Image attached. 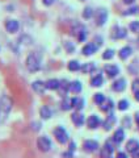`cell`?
Wrapping results in <instances>:
<instances>
[{"instance_id":"19","label":"cell","mask_w":139,"mask_h":158,"mask_svg":"<svg viewBox=\"0 0 139 158\" xmlns=\"http://www.w3.org/2000/svg\"><path fill=\"white\" fill-rule=\"evenodd\" d=\"M138 148H139V141L135 140V138H131V140H129L127 144H126V152H129L131 154V153L134 150H137Z\"/></svg>"},{"instance_id":"29","label":"cell","mask_w":139,"mask_h":158,"mask_svg":"<svg viewBox=\"0 0 139 158\" xmlns=\"http://www.w3.org/2000/svg\"><path fill=\"white\" fill-rule=\"evenodd\" d=\"M67 67H68L70 71H77V70H80V69H81L80 63H79L77 61H70Z\"/></svg>"},{"instance_id":"49","label":"cell","mask_w":139,"mask_h":158,"mask_svg":"<svg viewBox=\"0 0 139 158\" xmlns=\"http://www.w3.org/2000/svg\"><path fill=\"white\" fill-rule=\"evenodd\" d=\"M138 44H139V38H138Z\"/></svg>"},{"instance_id":"45","label":"cell","mask_w":139,"mask_h":158,"mask_svg":"<svg viewBox=\"0 0 139 158\" xmlns=\"http://www.w3.org/2000/svg\"><path fill=\"white\" fill-rule=\"evenodd\" d=\"M135 121H137V125H138V129H139V112L135 113Z\"/></svg>"},{"instance_id":"34","label":"cell","mask_w":139,"mask_h":158,"mask_svg":"<svg viewBox=\"0 0 139 158\" xmlns=\"http://www.w3.org/2000/svg\"><path fill=\"white\" fill-rule=\"evenodd\" d=\"M129 28H130V31L134 32V33H139V21H133L130 25H129Z\"/></svg>"},{"instance_id":"8","label":"cell","mask_w":139,"mask_h":158,"mask_svg":"<svg viewBox=\"0 0 139 158\" xmlns=\"http://www.w3.org/2000/svg\"><path fill=\"white\" fill-rule=\"evenodd\" d=\"M106 20H108V12H106V9H98V11L96 12V24L98 27H101L104 25V24L106 23Z\"/></svg>"},{"instance_id":"3","label":"cell","mask_w":139,"mask_h":158,"mask_svg":"<svg viewBox=\"0 0 139 158\" xmlns=\"http://www.w3.org/2000/svg\"><path fill=\"white\" fill-rule=\"evenodd\" d=\"M54 136H55L59 144H66L68 141V133L63 127H57L55 129H54Z\"/></svg>"},{"instance_id":"35","label":"cell","mask_w":139,"mask_h":158,"mask_svg":"<svg viewBox=\"0 0 139 158\" xmlns=\"http://www.w3.org/2000/svg\"><path fill=\"white\" fill-rule=\"evenodd\" d=\"M93 16V11H92V8H85L84 9V12H83V17L84 19H91Z\"/></svg>"},{"instance_id":"17","label":"cell","mask_w":139,"mask_h":158,"mask_svg":"<svg viewBox=\"0 0 139 158\" xmlns=\"http://www.w3.org/2000/svg\"><path fill=\"white\" fill-rule=\"evenodd\" d=\"M114 124H116V116H114L113 113H109V116L106 117V120L102 123L104 129H105V131H110Z\"/></svg>"},{"instance_id":"11","label":"cell","mask_w":139,"mask_h":158,"mask_svg":"<svg viewBox=\"0 0 139 158\" xmlns=\"http://www.w3.org/2000/svg\"><path fill=\"white\" fill-rule=\"evenodd\" d=\"M104 70H105L106 75L109 78H114L120 74V67H118L117 65H106L105 67H104Z\"/></svg>"},{"instance_id":"16","label":"cell","mask_w":139,"mask_h":158,"mask_svg":"<svg viewBox=\"0 0 139 158\" xmlns=\"http://www.w3.org/2000/svg\"><path fill=\"white\" fill-rule=\"evenodd\" d=\"M112 140H113L114 144H118V145H120L121 142L125 140V132H123L122 128H120V129H117L116 132H114V135H113V138H112Z\"/></svg>"},{"instance_id":"22","label":"cell","mask_w":139,"mask_h":158,"mask_svg":"<svg viewBox=\"0 0 139 158\" xmlns=\"http://www.w3.org/2000/svg\"><path fill=\"white\" fill-rule=\"evenodd\" d=\"M113 100L112 99H105V102L102 103V104H100V110L104 111V112H109L113 110Z\"/></svg>"},{"instance_id":"15","label":"cell","mask_w":139,"mask_h":158,"mask_svg":"<svg viewBox=\"0 0 139 158\" xmlns=\"http://www.w3.org/2000/svg\"><path fill=\"white\" fill-rule=\"evenodd\" d=\"M71 120H72V123H73V124H75L76 127H81L84 123H85L84 115H81V113H79V112L72 113V115H71Z\"/></svg>"},{"instance_id":"48","label":"cell","mask_w":139,"mask_h":158,"mask_svg":"<svg viewBox=\"0 0 139 158\" xmlns=\"http://www.w3.org/2000/svg\"><path fill=\"white\" fill-rule=\"evenodd\" d=\"M106 158H113V157H112V156H110V157H106Z\"/></svg>"},{"instance_id":"20","label":"cell","mask_w":139,"mask_h":158,"mask_svg":"<svg viewBox=\"0 0 139 158\" xmlns=\"http://www.w3.org/2000/svg\"><path fill=\"white\" fill-rule=\"evenodd\" d=\"M45 85H46L47 90H58L61 81H58V79H49L47 82H45Z\"/></svg>"},{"instance_id":"4","label":"cell","mask_w":139,"mask_h":158,"mask_svg":"<svg viewBox=\"0 0 139 158\" xmlns=\"http://www.w3.org/2000/svg\"><path fill=\"white\" fill-rule=\"evenodd\" d=\"M37 148L41 152L43 153H46L51 149V141H50V138H47L46 136H41V137H38V140H37Z\"/></svg>"},{"instance_id":"28","label":"cell","mask_w":139,"mask_h":158,"mask_svg":"<svg viewBox=\"0 0 139 158\" xmlns=\"http://www.w3.org/2000/svg\"><path fill=\"white\" fill-rule=\"evenodd\" d=\"M80 70H81L84 74H89V73H92V71L96 70V65H95L93 62H89V63H85V65H83Z\"/></svg>"},{"instance_id":"26","label":"cell","mask_w":139,"mask_h":158,"mask_svg":"<svg viewBox=\"0 0 139 158\" xmlns=\"http://www.w3.org/2000/svg\"><path fill=\"white\" fill-rule=\"evenodd\" d=\"M102 83H104V78H102V75H95L92 79H91V86H93V87H101L102 86Z\"/></svg>"},{"instance_id":"36","label":"cell","mask_w":139,"mask_h":158,"mask_svg":"<svg viewBox=\"0 0 139 158\" xmlns=\"http://www.w3.org/2000/svg\"><path fill=\"white\" fill-rule=\"evenodd\" d=\"M64 48H66V50L68 53H72L75 50V46H73V44H71V42H64Z\"/></svg>"},{"instance_id":"32","label":"cell","mask_w":139,"mask_h":158,"mask_svg":"<svg viewBox=\"0 0 139 158\" xmlns=\"http://www.w3.org/2000/svg\"><path fill=\"white\" fill-rule=\"evenodd\" d=\"M113 57H114V50L113 49H106V50L104 52V54H102L104 59H112Z\"/></svg>"},{"instance_id":"46","label":"cell","mask_w":139,"mask_h":158,"mask_svg":"<svg viewBox=\"0 0 139 158\" xmlns=\"http://www.w3.org/2000/svg\"><path fill=\"white\" fill-rule=\"evenodd\" d=\"M134 94H135V95H134V96H135V100L139 102V91L138 92H134Z\"/></svg>"},{"instance_id":"2","label":"cell","mask_w":139,"mask_h":158,"mask_svg":"<svg viewBox=\"0 0 139 158\" xmlns=\"http://www.w3.org/2000/svg\"><path fill=\"white\" fill-rule=\"evenodd\" d=\"M26 67L30 73H36L38 71L39 69H41V62H39L38 57L36 56V54H29L28 58H26Z\"/></svg>"},{"instance_id":"5","label":"cell","mask_w":139,"mask_h":158,"mask_svg":"<svg viewBox=\"0 0 139 158\" xmlns=\"http://www.w3.org/2000/svg\"><path fill=\"white\" fill-rule=\"evenodd\" d=\"M98 142L95 141V140H87V141H84V144H83V149L85 153H95L98 150Z\"/></svg>"},{"instance_id":"38","label":"cell","mask_w":139,"mask_h":158,"mask_svg":"<svg viewBox=\"0 0 139 158\" xmlns=\"http://www.w3.org/2000/svg\"><path fill=\"white\" fill-rule=\"evenodd\" d=\"M93 44H95V45H97L98 48H100V46L102 45V38H101L100 36H97V37H95V40H93Z\"/></svg>"},{"instance_id":"31","label":"cell","mask_w":139,"mask_h":158,"mask_svg":"<svg viewBox=\"0 0 139 158\" xmlns=\"http://www.w3.org/2000/svg\"><path fill=\"white\" fill-rule=\"evenodd\" d=\"M105 99H106V98L104 96V94H100V92H98V94H96V95H95V98H93V100H95L96 104L100 106V104H102V103L105 102Z\"/></svg>"},{"instance_id":"43","label":"cell","mask_w":139,"mask_h":158,"mask_svg":"<svg viewBox=\"0 0 139 158\" xmlns=\"http://www.w3.org/2000/svg\"><path fill=\"white\" fill-rule=\"evenodd\" d=\"M116 158H127V156H126V153H123V152H120L117 154V157Z\"/></svg>"},{"instance_id":"47","label":"cell","mask_w":139,"mask_h":158,"mask_svg":"<svg viewBox=\"0 0 139 158\" xmlns=\"http://www.w3.org/2000/svg\"><path fill=\"white\" fill-rule=\"evenodd\" d=\"M123 2H125L126 4H133L134 2H135V0H123Z\"/></svg>"},{"instance_id":"40","label":"cell","mask_w":139,"mask_h":158,"mask_svg":"<svg viewBox=\"0 0 139 158\" xmlns=\"http://www.w3.org/2000/svg\"><path fill=\"white\" fill-rule=\"evenodd\" d=\"M137 11H138V8L133 7V8H130V9H127L126 12H123V15H134V13H137Z\"/></svg>"},{"instance_id":"33","label":"cell","mask_w":139,"mask_h":158,"mask_svg":"<svg viewBox=\"0 0 139 158\" xmlns=\"http://www.w3.org/2000/svg\"><path fill=\"white\" fill-rule=\"evenodd\" d=\"M127 108H129V102L127 100L123 99V100L118 102V110H120V111H126Z\"/></svg>"},{"instance_id":"39","label":"cell","mask_w":139,"mask_h":158,"mask_svg":"<svg viewBox=\"0 0 139 158\" xmlns=\"http://www.w3.org/2000/svg\"><path fill=\"white\" fill-rule=\"evenodd\" d=\"M63 158H73V152L71 150H67V152H64L63 154H62Z\"/></svg>"},{"instance_id":"44","label":"cell","mask_w":139,"mask_h":158,"mask_svg":"<svg viewBox=\"0 0 139 158\" xmlns=\"http://www.w3.org/2000/svg\"><path fill=\"white\" fill-rule=\"evenodd\" d=\"M53 3H54V0H43V4H45V6H51Z\"/></svg>"},{"instance_id":"14","label":"cell","mask_w":139,"mask_h":158,"mask_svg":"<svg viewBox=\"0 0 139 158\" xmlns=\"http://www.w3.org/2000/svg\"><path fill=\"white\" fill-rule=\"evenodd\" d=\"M97 49H98V46L95 45L93 42H91V44H87V45L83 48L81 53L84 54V56H92V54H95L97 52Z\"/></svg>"},{"instance_id":"25","label":"cell","mask_w":139,"mask_h":158,"mask_svg":"<svg viewBox=\"0 0 139 158\" xmlns=\"http://www.w3.org/2000/svg\"><path fill=\"white\" fill-rule=\"evenodd\" d=\"M81 83L79 81H73L71 85H70V91L73 92V94H80L81 92Z\"/></svg>"},{"instance_id":"18","label":"cell","mask_w":139,"mask_h":158,"mask_svg":"<svg viewBox=\"0 0 139 158\" xmlns=\"http://www.w3.org/2000/svg\"><path fill=\"white\" fill-rule=\"evenodd\" d=\"M32 88L34 90V92H37V94H43L45 90H46V85H45L43 82H41V81H36V82H33Z\"/></svg>"},{"instance_id":"7","label":"cell","mask_w":139,"mask_h":158,"mask_svg":"<svg viewBox=\"0 0 139 158\" xmlns=\"http://www.w3.org/2000/svg\"><path fill=\"white\" fill-rule=\"evenodd\" d=\"M114 152V146L110 141H106L105 144H104V146L101 148V152H100V156L101 158H106V157H110L113 154Z\"/></svg>"},{"instance_id":"24","label":"cell","mask_w":139,"mask_h":158,"mask_svg":"<svg viewBox=\"0 0 139 158\" xmlns=\"http://www.w3.org/2000/svg\"><path fill=\"white\" fill-rule=\"evenodd\" d=\"M131 53H133V49L130 46H125V48H122L120 53H118V56H120L121 59H126L131 56Z\"/></svg>"},{"instance_id":"13","label":"cell","mask_w":139,"mask_h":158,"mask_svg":"<svg viewBox=\"0 0 139 158\" xmlns=\"http://www.w3.org/2000/svg\"><path fill=\"white\" fill-rule=\"evenodd\" d=\"M20 28V23L17 20H8L6 23V29L9 33H16Z\"/></svg>"},{"instance_id":"23","label":"cell","mask_w":139,"mask_h":158,"mask_svg":"<svg viewBox=\"0 0 139 158\" xmlns=\"http://www.w3.org/2000/svg\"><path fill=\"white\" fill-rule=\"evenodd\" d=\"M71 103H72V108H76L77 111L83 110L84 107V99H80V98H72Z\"/></svg>"},{"instance_id":"42","label":"cell","mask_w":139,"mask_h":158,"mask_svg":"<svg viewBox=\"0 0 139 158\" xmlns=\"http://www.w3.org/2000/svg\"><path fill=\"white\" fill-rule=\"evenodd\" d=\"M76 149V145H75V142H70V148H68V150H71V152H75Z\"/></svg>"},{"instance_id":"21","label":"cell","mask_w":139,"mask_h":158,"mask_svg":"<svg viewBox=\"0 0 139 158\" xmlns=\"http://www.w3.org/2000/svg\"><path fill=\"white\" fill-rule=\"evenodd\" d=\"M70 85L71 83H68V81H66V79H63V81H61V85H59V92H61V95H66V94L70 91Z\"/></svg>"},{"instance_id":"41","label":"cell","mask_w":139,"mask_h":158,"mask_svg":"<svg viewBox=\"0 0 139 158\" xmlns=\"http://www.w3.org/2000/svg\"><path fill=\"white\" fill-rule=\"evenodd\" d=\"M131 157H133V158H139V148H138L137 150H134V152L131 153Z\"/></svg>"},{"instance_id":"1","label":"cell","mask_w":139,"mask_h":158,"mask_svg":"<svg viewBox=\"0 0 139 158\" xmlns=\"http://www.w3.org/2000/svg\"><path fill=\"white\" fill-rule=\"evenodd\" d=\"M12 106L13 102L11 96L2 95V98H0V124H4L7 121L9 113L12 111Z\"/></svg>"},{"instance_id":"10","label":"cell","mask_w":139,"mask_h":158,"mask_svg":"<svg viewBox=\"0 0 139 158\" xmlns=\"http://www.w3.org/2000/svg\"><path fill=\"white\" fill-rule=\"evenodd\" d=\"M72 34H75L77 41H80V42H83L84 40L87 38V31H85V28H84L83 25H77L76 29H73Z\"/></svg>"},{"instance_id":"6","label":"cell","mask_w":139,"mask_h":158,"mask_svg":"<svg viewBox=\"0 0 139 158\" xmlns=\"http://www.w3.org/2000/svg\"><path fill=\"white\" fill-rule=\"evenodd\" d=\"M127 36V32L125 28H121V27H114L112 29V33H110V37L113 40H122Z\"/></svg>"},{"instance_id":"9","label":"cell","mask_w":139,"mask_h":158,"mask_svg":"<svg viewBox=\"0 0 139 158\" xmlns=\"http://www.w3.org/2000/svg\"><path fill=\"white\" fill-rule=\"evenodd\" d=\"M87 125H88L89 129H96V128H98L101 125L100 117L96 116V115H91L87 118Z\"/></svg>"},{"instance_id":"37","label":"cell","mask_w":139,"mask_h":158,"mask_svg":"<svg viewBox=\"0 0 139 158\" xmlns=\"http://www.w3.org/2000/svg\"><path fill=\"white\" fill-rule=\"evenodd\" d=\"M131 90L134 92H138L139 91V79H135V81L133 82V85H131Z\"/></svg>"},{"instance_id":"12","label":"cell","mask_w":139,"mask_h":158,"mask_svg":"<svg viewBox=\"0 0 139 158\" xmlns=\"http://www.w3.org/2000/svg\"><path fill=\"white\" fill-rule=\"evenodd\" d=\"M112 88H113V91H116V92H122L126 88V81L123 78L117 79V81L112 85Z\"/></svg>"},{"instance_id":"27","label":"cell","mask_w":139,"mask_h":158,"mask_svg":"<svg viewBox=\"0 0 139 158\" xmlns=\"http://www.w3.org/2000/svg\"><path fill=\"white\" fill-rule=\"evenodd\" d=\"M39 115H41L42 118L47 120V118L51 117V110L47 106H43V107H41V110H39Z\"/></svg>"},{"instance_id":"30","label":"cell","mask_w":139,"mask_h":158,"mask_svg":"<svg viewBox=\"0 0 139 158\" xmlns=\"http://www.w3.org/2000/svg\"><path fill=\"white\" fill-rule=\"evenodd\" d=\"M72 108V103H71V99H63V102H62V110L63 111H68V110H71Z\"/></svg>"}]
</instances>
